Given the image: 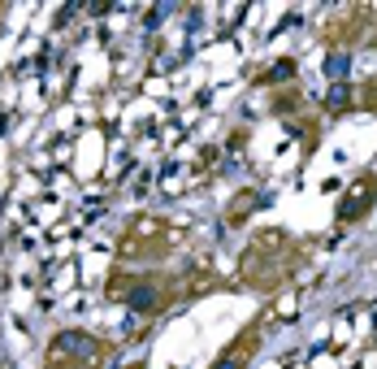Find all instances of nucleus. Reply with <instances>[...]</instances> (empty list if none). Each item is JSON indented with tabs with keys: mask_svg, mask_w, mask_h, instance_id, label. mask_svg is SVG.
I'll return each instance as SVG.
<instances>
[{
	"mask_svg": "<svg viewBox=\"0 0 377 369\" xmlns=\"http://www.w3.org/2000/svg\"><path fill=\"white\" fill-rule=\"evenodd\" d=\"M53 352H57V357H78V361H95V357H100V343H95L91 334H83V330H61L57 339H53Z\"/></svg>",
	"mask_w": 377,
	"mask_h": 369,
	"instance_id": "f257e3e1",
	"label": "nucleus"
},
{
	"mask_svg": "<svg viewBox=\"0 0 377 369\" xmlns=\"http://www.w3.org/2000/svg\"><path fill=\"white\" fill-rule=\"evenodd\" d=\"M369 200H373V183H369V179H360V183L347 191V200L338 204V217H342V222H356V217H365Z\"/></svg>",
	"mask_w": 377,
	"mask_h": 369,
	"instance_id": "f03ea898",
	"label": "nucleus"
},
{
	"mask_svg": "<svg viewBox=\"0 0 377 369\" xmlns=\"http://www.w3.org/2000/svg\"><path fill=\"white\" fill-rule=\"evenodd\" d=\"M126 309H130V313H139V317L156 313V309H160V287H156V282H139V287H130Z\"/></svg>",
	"mask_w": 377,
	"mask_h": 369,
	"instance_id": "7ed1b4c3",
	"label": "nucleus"
},
{
	"mask_svg": "<svg viewBox=\"0 0 377 369\" xmlns=\"http://www.w3.org/2000/svg\"><path fill=\"white\" fill-rule=\"evenodd\" d=\"M347 70H351V57L347 53H330V57H325V78H330V83H342Z\"/></svg>",
	"mask_w": 377,
	"mask_h": 369,
	"instance_id": "20e7f679",
	"label": "nucleus"
},
{
	"mask_svg": "<svg viewBox=\"0 0 377 369\" xmlns=\"http://www.w3.org/2000/svg\"><path fill=\"white\" fill-rule=\"evenodd\" d=\"M243 365H248V348H243L239 352V343L230 348V352H226V357L217 361V365H212V369H243Z\"/></svg>",
	"mask_w": 377,
	"mask_h": 369,
	"instance_id": "39448f33",
	"label": "nucleus"
},
{
	"mask_svg": "<svg viewBox=\"0 0 377 369\" xmlns=\"http://www.w3.org/2000/svg\"><path fill=\"white\" fill-rule=\"evenodd\" d=\"M325 105H330V114L347 109V105H351V87H347V83H334V91H330V100H325Z\"/></svg>",
	"mask_w": 377,
	"mask_h": 369,
	"instance_id": "423d86ee",
	"label": "nucleus"
},
{
	"mask_svg": "<svg viewBox=\"0 0 377 369\" xmlns=\"http://www.w3.org/2000/svg\"><path fill=\"white\" fill-rule=\"evenodd\" d=\"M291 78H295V61H277L269 70V83H291Z\"/></svg>",
	"mask_w": 377,
	"mask_h": 369,
	"instance_id": "0eeeda50",
	"label": "nucleus"
}]
</instances>
